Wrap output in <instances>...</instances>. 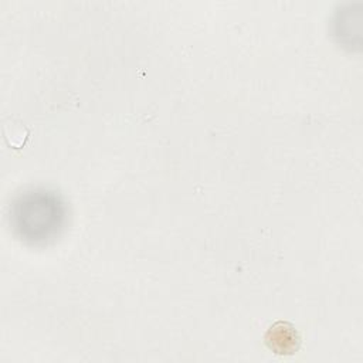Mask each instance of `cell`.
<instances>
[{"label": "cell", "instance_id": "6da1fadb", "mask_svg": "<svg viewBox=\"0 0 363 363\" xmlns=\"http://www.w3.org/2000/svg\"><path fill=\"white\" fill-rule=\"evenodd\" d=\"M9 217L14 234L21 241L40 245L60 235L65 224L67 207L55 191L31 189L13 200Z\"/></svg>", "mask_w": 363, "mask_h": 363}]
</instances>
